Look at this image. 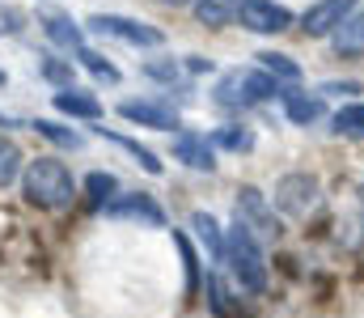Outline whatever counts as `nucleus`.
I'll list each match as a JSON object with an SVG mask.
<instances>
[{"label":"nucleus","mask_w":364,"mask_h":318,"mask_svg":"<svg viewBox=\"0 0 364 318\" xmlns=\"http://www.w3.org/2000/svg\"><path fill=\"white\" fill-rule=\"evenodd\" d=\"M21 196H26V204H34L43 212H64V208H73V200H77V179H73V170L60 157L47 153V157H34L26 166Z\"/></svg>","instance_id":"obj_1"},{"label":"nucleus","mask_w":364,"mask_h":318,"mask_svg":"<svg viewBox=\"0 0 364 318\" xmlns=\"http://www.w3.org/2000/svg\"><path fill=\"white\" fill-rule=\"evenodd\" d=\"M284 94V81H275L267 68H229L216 90H212V102L225 106V110H246V106H259L267 98Z\"/></svg>","instance_id":"obj_2"},{"label":"nucleus","mask_w":364,"mask_h":318,"mask_svg":"<svg viewBox=\"0 0 364 318\" xmlns=\"http://www.w3.org/2000/svg\"><path fill=\"white\" fill-rule=\"evenodd\" d=\"M225 263H229L237 289L267 293V259H263V246H259V238L242 221H233V229L225 233Z\"/></svg>","instance_id":"obj_3"},{"label":"nucleus","mask_w":364,"mask_h":318,"mask_svg":"<svg viewBox=\"0 0 364 318\" xmlns=\"http://www.w3.org/2000/svg\"><path fill=\"white\" fill-rule=\"evenodd\" d=\"M275 208L284 212V216H309V212L318 208V200H322V183H318V174H309V170H292V174H284V179H275Z\"/></svg>","instance_id":"obj_4"},{"label":"nucleus","mask_w":364,"mask_h":318,"mask_svg":"<svg viewBox=\"0 0 364 318\" xmlns=\"http://www.w3.org/2000/svg\"><path fill=\"white\" fill-rule=\"evenodd\" d=\"M85 26H90L93 34L119 38V43H127V47H161V43H166V34H161L157 26L136 21V17H123V13H93Z\"/></svg>","instance_id":"obj_5"},{"label":"nucleus","mask_w":364,"mask_h":318,"mask_svg":"<svg viewBox=\"0 0 364 318\" xmlns=\"http://www.w3.org/2000/svg\"><path fill=\"white\" fill-rule=\"evenodd\" d=\"M237 221L255 233V238H267V242H275L279 233H284V225H279V216H275V208L267 204V196L259 191V187H237Z\"/></svg>","instance_id":"obj_6"},{"label":"nucleus","mask_w":364,"mask_h":318,"mask_svg":"<svg viewBox=\"0 0 364 318\" xmlns=\"http://www.w3.org/2000/svg\"><path fill=\"white\" fill-rule=\"evenodd\" d=\"M352 13H356V0H314L301 13V34L305 38H331Z\"/></svg>","instance_id":"obj_7"},{"label":"nucleus","mask_w":364,"mask_h":318,"mask_svg":"<svg viewBox=\"0 0 364 318\" xmlns=\"http://www.w3.org/2000/svg\"><path fill=\"white\" fill-rule=\"evenodd\" d=\"M237 21H242V30H250V34H279V30H288L296 17H292V9L279 4V0H242Z\"/></svg>","instance_id":"obj_8"},{"label":"nucleus","mask_w":364,"mask_h":318,"mask_svg":"<svg viewBox=\"0 0 364 318\" xmlns=\"http://www.w3.org/2000/svg\"><path fill=\"white\" fill-rule=\"evenodd\" d=\"M102 212H106L110 221H136V225H149V229H166V208H161L153 196H144V191L114 196Z\"/></svg>","instance_id":"obj_9"},{"label":"nucleus","mask_w":364,"mask_h":318,"mask_svg":"<svg viewBox=\"0 0 364 318\" xmlns=\"http://www.w3.org/2000/svg\"><path fill=\"white\" fill-rule=\"evenodd\" d=\"M119 115L127 119V123H136V127H153V132H174L182 127L178 110L166 102H149V98H127V102H119Z\"/></svg>","instance_id":"obj_10"},{"label":"nucleus","mask_w":364,"mask_h":318,"mask_svg":"<svg viewBox=\"0 0 364 318\" xmlns=\"http://www.w3.org/2000/svg\"><path fill=\"white\" fill-rule=\"evenodd\" d=\"M174 157L191 170H203V174L216 170V144H212V136H199V132H178L174 136Z\"/></svg>","instance_id":"obj_11"},{"label":"nucleus","mask_w":364,"mask_h":318,"mask_svg":"<svg viewBox=\"0 0 364 318\" xmlns=\"http://www.w3.org/2000/svg\"><path fill=\"white\" fill-rule=\"evenodd\" d=\"M279 102H284V115L296 123V127H314L322 115H326V106H322V94H305V90H284L279 94Z\"/></svg>","instance_id":"obj_12"},{"label":"nucleus","mask_w":364,"mask_h":318,"mask_svg":"<svg viewBox=\"0 0 364 318\" xmlns=\"http://www.w3.org/2000/svg\"><path fill=\"white\" fill-rule=\"evenodd\" d=\"M331 51L339 60H364V9H356L335 34H331Z\"/></svg>","instance_id":"obj_13"},{"label":"nucleus","mask_w":364,"mask_h":318,"mask_svg":"<svg viewBox=\"0 0 364 318\" xmlns=\"http://www.w3.org/2000/svg\"><path fill=\"white\" fill-rule=\"evenodd\" d=\"M55 110L60 115H68V119H102V102H97V94L90 90H77V85H68V90H60L55 94Z\"/></svg>","instance_id":"obj_14"},{"label":"nucleus","mask_w":364,"mask_h":318,"mask_svg":"<svg viewBox=\"0 0 364 318\" xmlns=\"http://www.w3.org/2000/svg\"><path fill=\"white\" fill-rule=\"evenodd\" d=\"M174 246H178V255H182V276H186L182 293H186V302H195V297H199V289H203V263H199V255H195L191 238L178 233V229H174Z\"/></svg>","instance_id":"obj_15"},{"label":"nucleus","mask_w":364,"mask_h":318,"mask_svg":"<svg viewBox=\"0 0 364 318\" xmlns=\"http://www.w3.org/2000/svg\"><path fill=\"white\" fill-rule=\"evenodd\" d=\"M43 34H47L55 47H68V51L85 47V34H81V26H77L68 13H47V17H43Z\"/></svg>","instance_id":"obj_16"},{"label":"nucleus","mask_w":364,"mask_h":318,"mask_svg":"<svg viewBox=\"0 0 364 318\" xmlns=\"http://www.w3.org/2000/svg\"><path fill=\"white\" fill-rule=\"evenodd\" d=\"M242 0H195V21L203 30H225L229 21H237Z\"/></svg>","instance_id":"obj_17"},{"label":"nucleus","mask_w":364,"mask_h":318,"mask_svg":"<svg viewBox=\"0 0 364 318\" xmlns=\"http://www.w3.org/2000/svg\"><path fill=\"white\" fill-rule=\"evenodd\" d=\"M203 293H208V310L216 318H246L242 302H233V293L225 289L220 276H208V280H203Z\"/></svg>","instance_id":"obj_18"},{"label":"nucleus","mask_w":364,"mask_h":318,"mask_svg":"<svg viewBox=\"0 0 364 318\" xmlns=\"http://www.w3.org/2000/svg\"><path fill=\"white\" fill-rule=\"evenodd\" d=\"M191 229H195V238L208 246V255H212L216 263H225V233H220V225H216L208 212H191Z\"/></svg>","instance_id":"obj_19"},{"label":"nucleus","mask_w":364,"mask_h":318,"mask_svg":"<svg viewBox=\"0 0 364 318\" xmlns=\"http://www.w3.org/2000/svg\"><path fill=\"white\" fill-rule=\"evenodd\" d=\"M331 132L335 136H343V140H360L364 144V102H348L335 110V119H331Z\"/></svg>","instance_id":"obj_20"},{"label":"nucleus","mask_w":364,"mask_h":318,"mask_svg":"<svg viewBox=\"0 0 364 318\" xmlns=\"http://www.w3.org/2000/svg\"><path fill=\"white\" fill-rule=\"evenodd\" d=\"M114 196H119V179H114V174H106V170L85 174V204H90V208H106Z\"/></svg>","instance_id":"obj_21"},{"label":"nucleus","mask_w":364,"mask_h":318,"mask_svg":"<svg viewBox=\"0 0 364 318\" xmlns=\"http://www.w3.org/2000/svg\"><path fill=\"white\" fill-rule=\"evenodd\" d=\"M38 77L51 81L55 90H68L73 77H77V68H73V60H60L55 51H43V55H38Z\"/></svg>","instance_id":"obj_22"},{"label":"nucleus","mask_w":364,"mask_h":318,"mask_svg":"<svg viewBox=\"0 0 364 318\" xmlns=\"http://www.w3.org/2000/svg\"><path fill=\"white\" fill-rule=\"evenodd\" d=\"M212 144L225 149V153H250L255 149V132L242 127V123H225V127L212 132Z\"/></svg>","instance_id":"obj_23"},{"label":"nucleus","mask_w":364,"mask_h":318,"mask_svg":"<svg viewBox=\"0 0 364 318\" xmlns=\"http://www.w3.org/2000/svg\"><path fill=\"white\" fill-rule=\"evenodd\" d=\"M97 136H106L110 144L127 149V153H132V157H136V161H140L149 174H161V161H157V153H153V149H144L140 140H132V136H123V132H106V127H97Z\"/></svg>","instance_id":"obj_24"},{"label":"nucleus","mask_w":364,"mask_h":318,"mask_svg":"<svg viewBox=\"0 0 364 318\" xmlns=\"http://www.w3.org/2000/svg\"><path fill=\"white\" fill-rule=\"evenodd\" d=\"M259 68H267L275 81H288V85L301 81V64L292 55H284V51H259Z\"/></svg>","instance_id":"obj_25"},{"label":"nucleus","mask_w":364,"mask_h":318,"mask_svg":"<svg viewBox=\"0 0 364 318\" xmlns=\"http://www.w3.org/2000/svg\"><path fill=\"white\" fill-rule=\"evenodd\" d=\"M73 55H77V64H81V68H90L97 81H106V85H119V68H114V64H110L102 51H93V47H77Z\"/></svg>","instance_id":"obj_26"},{"label":"nucleus","mask_w":364,"mask_h":318,"mask_svg":"<svg viewBox=\"0 0 364 318\" xmlns=\"http://www.w3.org/2000/svg\"><path fill=\"white\" fill-rule=\"evenodd\" d=\"M38 136H47L51 144H60V149H81L85 140H81V132H73V127H64V123H55V119H34L30 123Z\"/></svg>","instance_id":"obj_27"},{"label":"nucleus","mask_w":364,"mask_h":318,"mask_svg":"<svg viewBox=\"0 0 364 318\" xmlns=\"http://www.w3.org/2000/svg\"><path fill=\"white\" fill-rule=\"evenodd\" d=\"M21 149L13 144V140H4L0 136V187H9V183H17V174H21Z\"/></svg>","instance_id":"obj_28"},{"label":"nucleus","mask_w":364,"mask_h":318,"mask_svg":"<svg viewBox=\"0 0 364 318\" xmlns=\"http://www.w3.org/2000/svg\"><path fill=\"white\" fill-rule=\"evenodd\" d=\"M140 73H144L149 81H161V85H174V81L182 77V64H178V60H170V55H157V60H149V64H144Z\"/></svg>","instance_id":"obj_29"},{"label":"nucleus","mask_w":364,"mask_h":318,"mask_svg":"<svg viewBox=\"0 0 364 318\" xmlns=\"http://www.w3.org/2000/svg\"><path fill=\"white\" fill-rule=\"evenodd\" d=\"M26 9L21 4H9V0H0V34H21L26 30Z\"/></svg>","instance_id":"obj_30"},{"label":"nucleus","mask_w":364,"mask_h":318,"mask_svg":"<svg viewBox=\"0 0 364 318\" xmlns=\"http://www.w3.org/2000/svg\"><path fill=\"white\" fill-rule=\"evenodd\" d=\"M318 94H322V98H326V94H339V98H352V94H360V81H326V85H322Z\"/></svg>","instance_id":"obj_31"},{"label":"nucleus","mask_w":364,"mask_h":318,"mask_svg":"<svg viewBox=\"0 0 364 318\" xmlns=\"http://www.w3.org/2000/svg\"><path fill=\"white\" fill-rule=\"evenodd\" d=\"M186 68H191V73H212V60H203V55H186Z\"/></svg>","instance_id":"obj_32"},{"label":"nucleus","mask_w":364,"mask_h":318,"mask_svg":"<svg viewBox=\"0 0 364 318\" xmlns=\"http://www.w3.org/2000/svg\"><path fill=\"white\" fill-rule=\"evenodd\" d=\"M157 4H166V9H182V4H195V0H157Z\"/></svg>","instance_id":"obj_33"},{"label":"nucleus","mask_w":364,"mask_h":318,"mask_svg":"<svg viewBox=\"0 0 364 318\" xmlns=\"http://www.w3.org/2000/svg\"><path fill=\"white\" fill-rule=\"evenodd\" d=\"M0 127H17V119H9V115H0Z\"/></svg>","instance_id":"obj_34"},{"label":"nucleus","mask_w":364,"mask_h":318,"mask_svg":"<svg viewBox=\"0 0 364 318\" xmlns=\"http://www.w3.org/2000/svg\"><path fill=\"white\" fill-rule=\"evenodd\" d=\"M4 81H9V77H4V68H0V85H4Z\"/></svg>","instance_id":"obj_35"},{"label":"nucleus","mask_w":364,"mask_h":318,"mask_svg":"<svg viewBox=\"0 0 364 318\" xmlns=\"http://www.w3.org/2000/svg\"><path fill=\"white\" fill-rule=\"evenodd\" d=\"M360 204H364V179H360Z\"/></svg>","instance_id":"obj_36"}]
</instances>
